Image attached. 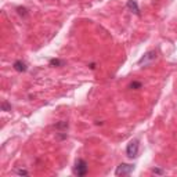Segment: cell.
I'll use <instances>...</instances> for the list:
<instances>
[{
    "instance_id": "cell-6",
    "label": "cell",
    "mask_w": 177,
    "mask_h": 177,
    "mask_svg": "<svg viewBox=\"0 0 177 177\" xmlns=\"http://www.w3.org/2000/svg\"><path fill=\"white\" fill-rule=\"evenodd\" d=\"M13 66H14V69H15L17 72H25L26 71V64H25L24 61H21V60L15 61V62L13 64Z\"/></svg>"
},
{
    "instance_id": "cell-1",
    "label": "cell",
    "mask_w": 177,
    "mask_h": 177,
    "mask_svg": "<svg viewBox=\"0 0 177 177\" xmlns=\"http://www.w3.org/2000/svg\"><path fill=\"white\" fill-rule=\"evenodd\" d=\"M72 171H73L75 176L77 177H83L87 174L88 171V167H87V163H86L85 159H77L76 162H75V166L73 169H72Z\"/></svg>"
},
{
    "instance_id": "cell-7",
    "label": "cell",
    "mask_w": 177,
    "mask_h": 177,
    "mask_svg": "<svg viewBox=\"0 0 177 177\" xmlns=\"http://www.w3.org/2000/svg\"><path fill=\"white\" fill-rule=\"evenodd\" d=\"M65 64V61H61V60H51L50 61V65L51 66H62Z\"/></svg>"
},
{
    "instance_id": "cell-10",
    "label": "cell",
    "mask_w": 177,
    "mask_h": 177,
    "mask_svg": "<svg viewBox=\"0 0 177 177\" xmlns=\"http://www.w3.org/2000/svg\"><path fill=\"white\" fill-rule=\"evenodd\" d=\"M17 10H18V14H19V15H26V8H25V7H18V8H17Z\"/></svg>"
},
{
    "instance_id": "cell-4",
    "label": "cell",
    "mask_w": 177,
    "mask_h": 177,
    "mask_svg": "<svg viewBox=\"0 0 177 177\" xmlns=\"http://www.w3.org/2000/svg\"><path fill=\"white\" fill-rule=\"evenodd\" d=\"M134 170V165H130V163H120V165L116 167L115 174L116 176H127L132 171Z\"/></svg>"
},
{
    "instance_id": "cell-12",
    "label": "cell",
    "mask_w": 177,
    "mask_h": 177,
    "mask_svg": "<svg viewBox=\"0 0 177 177\" xmlns=\"http://www.w3.org/2000/svg\"><path fill=\"white\" fill-rule=\"evenodd\" d=\"M17 174H21V176L24 174V176H28L29 173H28L26 170H24V169H21V170H17Z\"/></svg>"
},
{
    "instance_id": "cell-2",
    "label": "cell",
    "mask_w": 177,
    "mask_h": 177,
    "mask_svg": "<svg viewBox=\"0 0 177 177\" xmlns=\"http://www.w3.org/2000/svg\"><path fill=\"white\" fill-rule=\"evenodd\" d=\"M138 149H140V141L137 138H133L126 147V155L130 159H134L138 156Z\"/></svg>"
},
{
    "instance_id": "cell-11",
    "label": "cell",
    "mask_w": 177,
    "mask_h": 177,
    "mask_svg": "<svg viewBox=\"0 0 177 177\" xmlns=\"http://www.w3.org/2000/svg\"><path fill=\"white\" fill-rule=\"evenodd\" d=\"M152 173H154V174H165V171H163L162 169H154Z\"/></svg>"
},
{
    "instance_id": "cell-5",
    "label": "cell",
    "mask_w": 177,
    "mask_h": 177,
    "mask_svg": "<svg viewBox=\"0 0 177 177\" xmlns=\"http://www.w3.org/2000/svg\"><path fill=\"white\" fill-rule=\"evenodd\" d=\"M126 6H127V8H129L132 13H134L136 15H140V8H138V4H137L136 0H129Z\"/></svg>"
},
{
    "instance_id": "cell-3",
    "label": "cell",
    "mask_w": 177,
    "mask_h": 177,
    "mask_svg": "<svg viewBox=\"0 0 177 177\" xmlns=\"http://www.w3.org/2000/svg\"><path fill=\"white\" fill-rule=\"evenodd\" d=\"M156 57H158V53L155 51V50H149V51H147L145 54H144L143 57L137 61V64H138V65L147 66V65H149V64L154 62V61L156 60Z\"/></svg>"
},
{
    "instance_id": "cell-9",
    "label": "cell",
    "mask_w": 177,
    "mask_h": 177,
    "mask_svg": "<svg viewBox=\"0 0 177 177\" xmlns=\"http://www.w3.org/2000/svg\"><path fill=\"white\" fill-rule=\"evenodd\" d=\"M2 109L3 111H7V112H8V111H11V105L10 104H8V102H3V104H2Z\"/></svg>"
},
{
    "instance_id": "cell-8",
    "label": "cell",
    "mask_w": 177,
    "mask_h": 177,
    "mask_svg": "<svg viewBox=\"0 0 177 177\" xmlns=\"http://www.w3.org/2000/svg\"><path fill=\"white\" fill-rule=\"evenodd\" d=\"M141 83L140 82H133L132 85H130V88H134V90H137V88H141Z\"/></svg>"
}]
</instances>
